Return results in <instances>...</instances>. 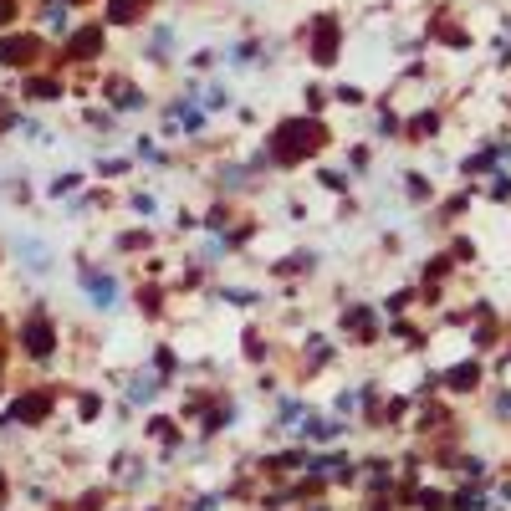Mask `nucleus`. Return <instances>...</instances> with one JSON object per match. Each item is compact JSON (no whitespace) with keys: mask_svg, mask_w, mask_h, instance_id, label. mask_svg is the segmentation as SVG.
Returning a JSON list of instances; mask_svg holds the SVG:
<instances>
[{"mask_svg":"<svg viewBox=\"0 0 511 511\" xmlns=\"http://www.w3.org/2000/svg\"><path fill=\"white\" fill-rule=\"evenodd\" d=\"M31 41H0V61H26Z\"/></svg>","mask_w":511,"mask_h":511,"instance_id":"nucleus-1","label":"nucleus"}]
</instances>
